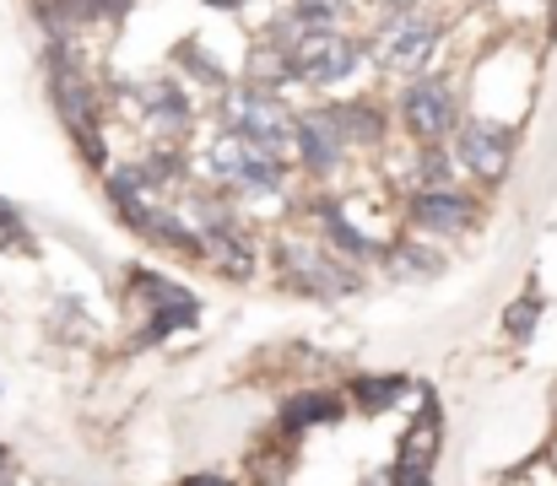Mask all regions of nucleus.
I'll use <instances>...</instances> for the list:
<instances>
[{"instance_id": "nucleus-1", "label": "nucleus", "mask_w": 557, "mask_h": 486, "mask_svg": "<svg viewBox=\"0 0 557 486\" xmlns=\"http://www.w3.org/2000/svg\"><path fill=\"white\" fill-rule=\"evenodd\" d=\"M293 120L298 114H287V103L271 87H255V82L222 87V130L260 147L265 158H282L293 147Z\"/></svg>"}, {"instance_id": "nucleus-2", "label": "nucleus", "mask_w": 557, "mask_h": 486, "mask_svg": "<svg viewBox=\"0 0 557 486\" xmlns=\"http://www.w3.org/2000/svg\"><path fill=\"white\" fill-rule=\"evenodd\" d=\"M206 167H211L216 189H222L233 205H238V200H271V195L287 189L282 158H265L260 147H249V141L227 136V130H216V141L206 147Z\"/></svg>"}, {"instance_id": "nucleus-3", "label": "nucleus", "mask_w": 557, "mask_h": 486, "mask_svg": "<svg viewBox=\"0 0 557 486\" xmlns=\"http://www.w3.org/2000/svg\"><path fill=\"white\" fill-rule=\"evenodd\" d=\"M49 87H54V109H60L65 130L76 136L82 158L103 162L109 152H103V130H98V103H92V87H87V76L76 71L65 38H49Z\"/></svg>"}, {"instance_id": "nucleus-4", "label": "nucleus", "mask_w": 557, "mask_h": 486, "mask_svg": "<svg viewBox=\"0 0 557 486\" xmlns=\"http://www.w3.org/2000/svg\"><path fill=\"white\" fill-rule=\"evenodd\" d=\"M276 276H282L287 292H304V298H320V303L347 298V292L363 287V276H358L347 260H336L331 249H314V244H304V238H282V249H276Z\"/></svg>"}, {"instance_id": "nucleus-5", "label": "nucleus", "mask_w": 557, "mask_h": 486, "mask_svg": "<svg viewBox=\"0 0 557 486\" xmlns=\"http://www.w3.org/2000/svg\"><path fill=\"white\" fill-rule=\"evenodd\" d=\"M287 71H293V82L298 87H314V92H325V87H342V82H352L358 71H363V43L352 38V33H309L293 54H287Z\"/></svg>"}, {"instance_id": "nucleus-6", "label": "nucleus", "mask_w": 557, "mask_h": 486, "mask_svg": "<svg viewBox=\"0 0 557 486\" xmlns=\"http://www.w3.org/2000/svg\"><path fill=\"white\" fill-rule=\"evenodd\" d=\"M515 141L520 136L509 125H498V120H460L449 130V158H455V167H466L482 184H504L509 162H515Z\"/></svg>"}, {"instance_id": "nucleus-7", "label": "nucleus", "mask_w": 557, "mask_h": 486, "mask_svg": "<svg viewBox=\"0 0 557 486\" xmlns=\"http://www.w3.org/2000/svg\"><path fill=\"white\" fill-rule=\"evenodd\" d=\"M400 125L417 147L428 141H449V130L460 125V98L444 76H411L400 87Z\"/></svg>"}, {"instance_id": "nucleus-8", "label": "nucleus", "mask_w": 557, "mask_h": 486, "mask_svg": "<svg viewBox=\"0 0 557 486\" xmlns=\"http://www.w3.org/2000/svg\"><path fill=\"white\" fill-rule=\"evenodd\" d=\"M438 38H444V27L433 22V16H422V5L417 11H389L384 16V27L373 33V54H379V65H389V71H422L428 60H433V49H438Z\"/></svg>"}, {"instance_id": "nucleus-9", "label": "nucleus", "mask_w": 557, "mask_h": 486, "mask_svg": "<svg viewBox=\"0 0 557 486\" xmlns=\"http://www.w3.org/2000/svg\"><path fill=\"white\" fill-rule=\"evenodd\" d=\"M131 287L147 298V329L136 335V346H158V340H169L174 329H189V324L200 320L195 292L180 287V282H169V276H158V271H136Z\"/></svg>"}, {"instance_id": "nucleus-10", "label": "nucleus", "mask_w": 557, "mask_h": 486, "mask_svg": "<svg viewBox=\"0 0 557 486\" xmlns=\"http://www.w3.org/2000/svg\"><path fill=\"white\" fill-rule=\"evenodd\" d=\"M125 103L141 114V125L158 141H174V136L189 130V98L174 76H163V82H125Z\"/></svg>"}, {"instance_id": "nucleus-11", "label": "nucleus", "mask_w": 557, "mask_h": 486, "mask_svg": "<svg viewBox=\"0 0 557 486\" xmlns=\"http://www.w3.org/2000/svg\"><path fill=\"white\" fill-rule=\"evenodd\" d=\"M293 152L304 162V173L331 178V173L342 167V158H347V141H342V130L325 120V109H314V114L293 120Z\"/></svg>"}, {"instance_id": "nucleus-12", "label": "nucleus", "mask_w": 557, "mask_h": 486, "mask_svg": "<svg viewBox=\"0 0 557 486\" xmlns=\"http://www.w3.org/2000/svg\"><path fill=\"white\" fill-rule=\"evenodd\" d=\"M411 222L422 227V233H438V238H455V233H466L471 222H476V205L460 195V189H417L411 195Z\"/></svg>"}, {"instance_id": "nucleus-13", "label": "nucleus", "mask_w": 557, "mask_h": 486, "mask_svg": "<svg viewBox=\"0 0 557 486\" xmlns=\"http://www.w3.org/2000/svg\"><path fill=\"white\" fill-rule=\"evenodd\" d=\"M314 222H320L325 249H331L336 260H347V265H369V260H379V254H384L369 233H358V227H352V216H347L336 200H320V205H314Z\"/></svg>"}, {"instance_id": "nucleus-14", "label": "nucleus", "mask_w": 557, "mask_h": 486, "mask_svg": "<svg viewBox=\"0 0 557 486\" xmlns=\"http://www.w3.org/2000/svg\"><path fill=\"white\" fill-rule=\"evenodd\" d=\"M325 120L342 130V141H347V147H352V141H358V147H379V136H384V114L373 109L369 98L331 103V109H325Z\"/></svg>"}, {"instance_id": "nucleus-15", "label": "nucleus", "mask_w": 557, "mask_h": 486, "mask_svg": "<svg viewBox=\"0 0 557 486\" xmlns=\"http://www.w3.org/2000/svg\"><path fill=\"white\" fill-rule=\"evenodd\" d=\"M342 416V395L336 389H298L287 406H282V427L287 433H309L320 422H336Z\"/></svg>"}, {"instance_id": "nucleus-16", "label": "nucleus", "mask_w": 557, "mask_h": 486, "mask_svg": "<svg viewBox=\"0 0 557 486\" xmlns=\"http://www.w3.org/2000/svg\"><path fill=\"white\" fill-rule=\"evenodd\" d=\"M287 22L309 38V33H336L347 22V0H293L287 5Z\"/></svg>"}, {"instance_id": "nucleus-17", "label": "nucleus", "mask_w": 557, "mask_h": 486, "mask_svg": "<svg viewBox=\"0 0 557 486\" xmlns=\"http://www.w3.org/2000/svg\"><path fill=\"white\" fill-rule=\"evenodd\" d=\"M347 389H352V400H358L363 411H373V416H379V411H389L395 400H406V389H411V384H406L400 373H379V378H373V373H363V378H352Z\"/></svg>"}, {"instance_id": "nucleus-18", "label": "nucleus", "mask_w": 557, "mask_h": 486, "mask_svg": "<svg viewBox=\"0 0 557 486\" xmlns=\"http://www.w3.org/2000/svg\"><path fill=\"white\" fill-rule=\"evenodd\" d=\"M455 173H460V167H455V158H449V141H428V147H417L411 178H417L422 189H444Z\"/></svg>"}, {"instance_id": "nucleus-19", "label": "nucleus", "mask_w": 557, "mask_h": 486, "mask_svg": "<svg viewBox=\"0 0 557 486\" xmlns=\"http://www.w3.org/2000/svg\"><path fill=\"white\" fill-rule=\"evenodd\" d=\"M542 314H547V298H542V292L531 287L525 298H515V303L504 309V335H509L515 346H531V335H536Z\"/></svg>"}, {"instance_id": "nucleus-20", "label": "nucleus", "mask_w": 557, "mask_h": 486, "mask_svg": "<svg viewBox=\"0 0 557 486\" xmlns=\"http://www.w3.org/2000/svg\"><path fill=\"white\" fill-rule=\"evenodd\" d=\"M389 271L395 276H438L444 271V254H433L422 244H400V249H389Z\"/></svg>"}, {"instance_id": "nucleus-21", "label": "nucleus", "mask_w": 557, "mask_h": 486, "mask_svg": "<svg viewBox=\"0 0 557 486\" xmlns=\"http://www.w3.org/2000/svg\"><path fill=\"white\" fill-rule=\"evenodd\" d=\"M174 60L185 65L189 76H206V87H227V71H222V65H216L206 49H195V38H185V43L174 49Z\"/></svg>"}, {"instance_id": "nucleus-22", "label": "nucleus", "mask_w": 557, "mask_h": 486, "mask_svg": "<svg viewBox=\"0 0 557 486\" xmlns=\"http://www.w3.org/2000/svg\"><path fill=\"white\" fill-rule=\"evenodd\" d=\"M0 249H33V238H27V227H22V216L0 200Z\"/></svg>"}, {"instance_id": "nucleus-23", "label": "nucleus", "mask_w": 557, "mask_h": 486, "mask_svg": "<svg viewBox=\"0 0 557 486\" xmlns=\"http://www.w3.org/2000/svg\"><path fill=\"white\" fill-rule=\"evenodd\" d=\"M136 0H92V11H98V22H125V11H131Z\"/></svg>"}, {"instance_id": "nucleus-24", "label": "nucleus", "mask_w": 557, "mask_h": 486, "mask_svg": "<svg viewBox=\"0 0 557 486\" xmlns=\"http://www.w3.org/2000/svg\"><path fill=\"white\" fill-rule=\"evenodd\" d=\"M185 486H233V482H222V476H189Z\"/></svg>"}, {"instance_id": "nucleus-25", "label": "nucleus", "mask_w": 557, "mask_h": 486, "mask_svg": "<svg viewBox=\"0 0 557 486\" xmlns=\"http://www.w3.org/2000/svg\"><path fill=\"white\" fill-rule=\"evenodd\" d=\"M206 5H216V11H238V5H249V0H206Z\"/></svg>"}, {"instance_id": "nucleus-26", "label": "nucleus", "mask_w": 557, "mask_h": 486, "mask_svg": "<svg viewBox=\"0 0 557 486\" xmlns=\"http://www.w3.org/2000/svg\"><path fill=\"white\" fill-rule=\"evenodd\" d=\"M384 5H389V11H417L422 0H384Z\"/></svg>"}, {"instance_id": "nucleus-27", "label": "nucleus", "mask_w": 557, "mask_h": 486, "mask_svg": "<svg viewBox=\"0 0 557 486\" xmlns=\"http://www.w3.org/2000/svg\"><path fill=\"white\" fill-rule=\"evenodd\" d=\"M0 486H11V476H5V471H0Z\"/></svg>"}]
</instances>
